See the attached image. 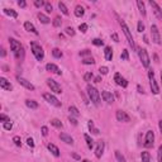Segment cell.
Wrapping results in <instances>:
<instances>
[{
	"instance_id": "6da1fadb",
	"label": "cell",
	"mask_w": 162,
	"mask_h": 162,
	"mask_svg": "<svg viewBox=\"0 0 162 162\" xmlns=\"http://www.w3.org/2000/svg\"><path fill=\"white\" fill-rule=\"evenodd\" d=\"M9 43H10V48L14 53L15 58L19 61H23V58H24V48H23V46L20 44V42L14 39V38H10Z\"/></svg>"
},
{
	"instance_id": "7a4b0ae2",
	"label": "cell",
	"mask_w": 162,
	"mask_h": 162,
	"mask_svg": "<svg viewBox=\"0 0 162 162\" xmlns=\"http://www.w3.org/2000/svg\"><path fill=\"white\" fill-rule=\"evenodd\" d=\"M119 24H120L122 27V29H123V32H124L125 34V37H127V41H128V43L129 46L132 47V51H134L137 47H136V43H134V39H133V37H132V33H130V30L128 28V25L125 24V22L124 20H122V19H119Z\"/></svg>"
},
{
	"instance_id": "3957f363",
	"label": "cell",
	"mask_w": 162,
	"mask_h": 162,
	"mask_svg": "<svg viewBox=\"0 0 162 162\" xmlns=\"http://www.w3.org/2000/svg\"><path fill=\"white\" fill-rule=\"evenodd\" d=\"M30 47H32V53L34 55V57H36L37 61H42V60L44 58L43 48H42L41 46L37 43V42H32V43H30Z\"/></svg>"
},
{
	"instance_id": "277c9868",
	"label": "cell",
	"mask_w": 162,
	"mask_h": 162,
	"mask_svg": "<svg viewBox=\"0 0 162 162\" xmlns=\"http://www.w3.org/2000/svg\"><path fill=\"white\" fill-rule=\"evenodd\" d=\"M86 90H87L89 98H90L91 101L94 103L95 105H99V104H100V94H99V91L96 90L94 86H91V85H87Z\"/></svg>"
},
{
	"instance_id": "5b68a950",
	"label": "cell",
	"mask_w": 162,
	"mask_h": 162,
	"mask_svg": "<svg viewBox=\"0 0 162 162\" xmlns=\"http://www.w3.org/2000/svg\"><path fill=\"white\" fill-rule=\"evenodd\" d=\"M138 56H139V60H141L142 65H143V67L147 68L149 66V63H151V58H149V56H148L147 49H146V48H139V49H138Z\"/></svg>"
},
{
	"instance_id": "8992f818",
	"label": "cell",
	"mask_w": 162,
	"mask_h": 162,
	"mask_svg": "<svg viewBox=\"0 0 162 162\" xmlns=\"http://www.w3.org/2000/svg\"><path fill=\"white\" fill-rule=\"evenodd\" d=\"M148 77H149V86H151L152 92L153 94H158L160 87H158V85H157V81L155 80V72H153V70L148 71Z\"/></svg>"
},
{
	"instance_id": "52a82bcc",
	"label": "cell",
	"mask_w": 162,
	"mask_h": 162,
	"mask_svg": "<svg viewBox=\"0 0 162 162\" xmlns=\"http://www.w3.org/2000/svg\"><path fill=\"white\" fill-rule=\"evenodd\" d=\"M43 98H44V100L47 103H49L51 105H53V106H57V108H60L62 104H61V101L58 99L56 98L55 95H52V94H49V92H44L43 94Z\"/></svg>"
},
{
	"instance_id": "ba28073f",
	"label": "cell",
	"mask_w": 162,
	"mask_h": 162,
	"mask_svg": "<svg viewBox=\"0 0 162 162\" xmlns=\"http://www.w3.org/2000/svg\"><path fill=\"white\" fill-rule=\"evenodd\" d=\"M153 142H155V133H153V130H147L143 146L146 148H151L153 146Z\"/></svg>"
},
{
	"instance_id": "9c48e42d",
	"label": "cell",
	"mask_w": 162,
	"mask_h": 162,
	"mask_svg": "<svg viewBox=\"0 0 162 162\" xmlns=\"http://www.w3.org/2000/svg\"><path fill=\"white\" fill-rule=\"evenodd\" d=\"M151 34H152V41L156 44H161V36H160V30L157 28V25H151Z\"/></svg>"
},
{
	"instance_id": "30bf717a",
	"label": "cell",
	"mask_w": 162,
	"mask_h": 162,
	"mask_svg": "<svg viewBox=\"0 0 162 162\" xmlns=\"http://www.w3.org/2000/svg\"><path fill=\"white\" fill-rule=\"evenodd\" d=\"M47 85H48V87L51 89V91H53L55 94H61V92H62V89H61V86L56 82L55 80L48 79L47 80Z\"/></svg>"
},
{
	"instance_id": "8fae6325",
	"label": "cell",
	"mask_w": 162,
	"mask_h": 162,
	"mask_svg": "<svg viewBox=\"0 0 162 162\" xmlns=\"http://www.w3.org/2000/svg\"><path fill=\"white\" fill-rule=\"evenodd\" d=\"M149 5L152 6V10H153V13H155V15L157 17V19L162 20V10H161L158 4H157L156 1H153V0H149Z\"/></svg>"
},
{
	"instance_id": "7c38bea8",
	"label": "cell",
	"mask_w": 162,
	"mask_h": 162,
	"mask_svg": "<svg viewBox=\"0 0 162 162\" xmlns=\"http://www.w3.org/2000/svg\"><path fill=\"white\" fill-rule=\"evenodd\" d=\"M115 117H117V120L118 122H123V123H128L130 120L129 115L125 113L124 110H117V113H115Z\"/></svg>"
},
{
	"instance_id": "4fadbf2b",
	"label": "cell",
	"mask_w": 162,
	"mask_h": 162,
	"mask_svg": "<svg viewBox=\"0 0 162 162\" xmlns=\"http://www.w3.org/2000/svg\"><path fill=\"white\" fill-rule=\"evenodd\" d=\"M17 80H18V82H19V84L23 85V86H24L25 89H28V90H32V91H33L34 89H36V87H34V85H33V84H30L28 80L23 79V77H20V76H18Z\"/></svg>"
},
{
	"instance_id": "5bb4252c",
	"label": "cell",
	"mask_w": 162,
	"mask_h": 162,
	"mask_svg": "<svg viewBox=\"0 0 162 162\" xmlns=\"http://www.w3.org/2000/svg\"><path fill=\"white\" fill-rule=\"evenodd\" d=\"M0 87H1L3 90H6V91L13 90V85H11L5 77H0Z\"/></svg>"
},
{
	"instance_id": "9a60e30c",
	"label": "cell",
	"mask_w": 162,
	"mask_h": 162,
	"mask_svg": "<svg viewBox=\"0 0 162 162\" xmlns=\"http://www.w3.org/2000/svg\"><path fill=\"white\" fill-rule=\"evenodd\" d=\"M114 80H115V82H117L119 86H122V87H127V86H128V81H127L124 77H122L120 74H115L114 75Z\"/></svg>"
},
{
	"instance_id": "2e32d148",
	"label": "cell",
	"mask_w": 162,
	"mask_h": 162,
	"mask_svg": "<svg viewBox=\"0 0 162 162\" xmlns=\"http://www.w3.org/2000/svg\"><path fill=\"white\" fill-rule=\"evenodd\" d=\"M104 153V142L103 141H99L98 143H96V148H95V156L100 158V157L103 156Z\"/></svg>"
},
{
	"instance_id": "e0dca14e",
	"label": "cell",
	"mask_w": 162,
	"mask_h": 162,
	"mask_svg": "<svg viewBox=\"0 0 162 162\" xmlns=\"http://www.w3.org/2000/svg\"><path fill=\"white\" fill-rule=\"evenodd\" d=\"M101 98L104 99V101H106L108 104H111L114 101V96H113V94L111 92H109V91H106V90H104L103 92H101Z\"/></svg>"
},
{
	"instance_id": "ac0fdd59",
	"label": "cell",
	"mask_w": 162,
	"mask_h": 162,
	"mask_svg": "<svg viewBox=\"0 0 162 162\" xmlns=\"http://www.w3.org/2000/svg\"><path fill=\"white\" fill-rule=\"evenodd\" d=\"M60 138H61V141L65 142V143H67V144H74V139H72V137L71 136H68L67 133H60Z\"/></svg>"
},
{
	"instance_id": "d6986e66",
	"label": "cell",
	"mask_w": 162,
	"mask_h": 162,
	"mask_svg": "<svg viewBox=\"0 0 162 162\" xmlns=\"http://www.w3.org/2000/svg\"><path fill=\"white\" fill-rule=\"evenodd\" d=\"M24 29L28 30V32H30V33H33V34H36V36H38V34H39V33H38V30L36 29V27H34L30 22H25L24 23Z\"/></svg>"
},
{
	"instance_id": "ffe728a7",
	"label": "cell",
	"mask_w": 162,
	"mask_h": 162,
	"mask_svg": "<svg viewBox=\"0 0 162 162\" xmlns=\"http://www.w3.org/2000/svg\"><path fill=\"white\" fill-rule=\"evenodd\" d=\"M46 70H47V71H49V72H53V74L61 75V71H60V68L57 67L55 63H47V65H46Z\"/></svg>"
},
{
	"instance_id": "44dd1931",
	"label": "cell",
	"mask_w": 162,
	"mask_h": 162,
	"mask_svg": "<svg viewBox=\"0 0 162 162\" xmlns=\"http://www.w3.org/2000/svg\"><path fill=\"white\" fill-rule=\"evenodd\" d=\"M104 56H105L106 61H111L113 60V49L110 47H105V49H104Z\"/></svg>"
},
{
	"instance_id": "7402d4cb",
	"label": "cell",
	"mask_w": 162,
	"mask_h": 162,
	"mask_svg": "<svg viewBox=\"0 0 162 162\" xmlns=\"http://www.w3.org/2000/svg\"><path fill=\"white\" fill-rule=\"evenodd\" d=\"M47 148L51 151V153L53 156H56V157H58L60 156V149L56 147L55 144H52V143H48V146H47Z\"/></svg>"
},
{
	"instance_id": "603a6c76",
	"label": "cell",
	"mask_w": 162,
	"mask_h": 162,
	"mask_svg": "<svg viewBox=\"0 0 162 162\" xmlns=\"http://www.w3.org/2000/svg\"><path fill=\"white\" fill-rule=\"evenodd\" d=\"M137 6H138V9H139V13L143 15H146V6H144V3L142 1V0H137Z\"/></svg>"
},
{
	"instance_id": "cb8c5ba5",
	"label": "cell",
	"mask_w": 162,
	"mask_h": 162,
	"mask_svg": "<svg viewBox=\"0 0 162 162\" xmlns=\"http://www.w3.org/2000/svg\"><path fill=\"white\" fill-rule=\"evenodd\" d=\"M85 14V9H84V8L82 6H81V5H76L75 6V15H76V17H82V15Z\"/></svg>"
},
{
	"instance_id": "d4e9b609",
	"label": "cell",
	"mask_w": 162,
	"mask_h": 162,
	"mask_svg": "<svg viewBox=\"0 0 162 162\" xmlns=\"http://www.w3.org/2000/svg\"><path fill=\"white\" fill-rule=\"evenodd\" d=\"M38 19H39L41 23H43V24H48V23L51 22V19H49L47 15H44L43 13H39V14H38Z\"/></svg>"
},
{
	"instance_id": "484cf974",
	"label": "cell",
	"mask_w": 162,
	"mask_h": 162,
	"mask_svg": "<svg viewBox=\"0 0 162 162\" xmlns=\"http://www.w3.org/2000/svg\"><path fill=\"white\" fill-rule=\"evenodd\" d=\"M25 105L28 106V108H30V109H37V108H38V103L34 101V100L28 99V100H25Z\"/></svg>"
},
{
	"instance_id": "4316f807",
	"label": "cell",
	"mask_w": 162,
	"mask_h": 162,
	"mask_svg": "<svg viewBox=\"0 0 162 162\" xmlns=\"http://www.w3.org/2000/svg\"><path fill=\"white\" fill-rule=\"evenodd\" d=\"M85 141H86V144H87V148L89 149H92V147H94V141L91 139V137L89 136V134H85L84 136Z\"/></svg>"
},
{
	"instance_id": "83f0119b",
	"label": "cell",
	"mask_w": 162,
	"mask_h": 162,
	"mask_svg": "<svg viewBox=\"0 0 162 162\" xmlns=\"http://www.w3.org/2000/svg\"><path fill=\"white\" fill-rule=\"evenodd\" d=\"M141 157H142V162H152L149 152H146V151H144V152H142Z\"/></svg>"
},
{
	"instance_id": "f1b7e54d",
	"label": "cell",
	"mask_w": 162,
	"mask_h": 162,
	"mask_svg": "<svg viewBox=\"0 0 162 162\" xmlns=\"http://www.w3.org/2000/svg\"><path fill=\"white\" fill-rule=\"evenodd\" d=\"M4 14L9 15V17H11V18H17L18 17V13L15 10H13V9H4Z\"/></svg>"
},
{
	"instance_id": "f546056e",
	"label": "cell",
	"mask_w": 162,
	"mask_h": 162,
	"mask_svg": "<svg viewBox=\"0 0 162 162\" xmlns=\"http://www.w3.org/2000/svg\"><path fill=\"white\" fill-rule=\"evenodd\" d=\"M87 125H89V129L91 130V133H94V134H99V129L94 127V122H92V120H89Z\"/></svg>"
},
{
	"instance_id": "4dcf8cb0",
	"label": "cell",
	"mask_w": 162,
	"mask_h": 162,
	"mask_svg": "<svg viewBox=\"0 0 162 162\" xmlns=\"http://www.w3.org/2000/svg\"><path fill=\"white\" fill-rule=\"evenodd\" d=\"M51 124L53 125V127H56V128H62V123H61V120H60V119H57V118H55V119H52V120H51Z\"/></svg>"
},
{
	"instance_id": "1f68e13d",
	"label": "cell",
	"mask_w": 162,
	"mask_h": 162,
	"mask_svg": "<svg viewBox=\"0 0 162 162\" xmlns=\"http://www.w3.org/2000/svg\"><path fill=\"white\" fill-rule=\"evenodd\" d=\"M115 158H117L118 162H127L125 161V157L122 155L120 151H115Z\"/></svg>"
},
{
	"instance_id": "d6a6232c",
	"label": "cell",
	"mask_w": 162,
	"mask_h": 162,
	"mask_svg": "<svg viewBox=\"0 0 162 162\" xmlns=\"http://www.w3.org/2000/svg\"><path fill=\"white\" fill-rule=\"evenodd\" d=\"M58 8H60V10L62 11V14H65V15H68V9L66 8V5L62 3V1H60L58 3Z\"/></svg>"
},
{
	"instance_id": "836d02e7",
	"label": "cell",
	"mask_w": 162,
	"mask_h": 162,
	"mask_svg": "<svg viewBox=\"0 0 162 162\" xmlns=\"http://www.w3.org/2000/svg\"><path fill=\"white\" fill-rule=\"evenodd\" d=\"M52 55H53V57H56V58H61V57H62V52H61V49H58V48H53Z\"/></svg>"
},
{
	"instance_id": "e575fe53",
	"label": "cell",
	"mask_w": 162,
	"mask_h": 162,
	"mask_svg": "<svg viewBox=\"0 0 162 162\" xmlns=\"http://www.w3.org/2000/svg\"><path fill=\"white\" fill-rule=\"evenodd\" d=\"M68 111H70L71 115H74V117H79V115H80V111L76 109L75 106H70V108H68Z\"/></svg>"
},
{
	"instance_id": "d590c367",
	"label": "cell",
	"mask_w": 162,
	"mask_h": 162,
	"mask_svg": "<svg viewBox=\"0 0 162 162\" xmlns=\"http://www.w3.org/2000/svg\"><path fill=\"white\" fill-rule=\"evenodd\" d=\"M82 63L84 65H94L95 63V60L92 58V57H87V58H84Z\"/></svg>"
},
{
	"instance_id": "8d00e7d4",
	"label": "cell",
	"mask_w": 162,
	"mask_h": 162,
	"mask_svg": "<svg viewBox=\"0 0 162 162\" xmlns=\"http://www.w3.org/2000/svg\"><path fill=\"white\" fill-rule=\"evenodd\" d=\"M61 24H62V20H61L60 17H56L55 19H53V27H61Z\"/></svg>"
},
{
	"instance_id": "74e56055",
	"label": "cell",
	"mask_w": 162,
	"mask_h": 162,
	"mask_svg": "<svg viewBox=\"0 0 162 162\" xmlns=\"http://www.w3.org/2000/svg\"><path fill=\"white\" fill-rule=\"evenodd\" d=\"M120 58H122L123 61H128V60H129V55H128V51H127V49H124V51L122 52Z\"/></svg>"
},
{
	"instance_id": "f35d334b",
	"label": "cell",
	"mask_w": 162,
	"mask_h": 162,
	"mask_svg": "<svg viewBox=\"0 0 162 162\" xmlns=\"http://www.w3.org/2000/svg\"><path fill=\"white\" fill-rule=\"evenodd\" d=\"M94 79V75H92V72H86V74L84 75V80L85 81H91Z\"/></svg>"
},
{
	"instance_id": "ab89813d",
	"label": "cell",
	"mask_w": 162,
	"mask_h": 162,
	"mask_svg": "<svg viewBox=\"0 0 162 162\" xmlns=\"http://www.w3.org/2000/svg\"><path fill=\"white\" fill-rule=\"evenodd\" d=\"M99 72L100 75H108V72H109V68H108L106 66H101L99 68Z\"/></svg>"
},
{
	"instance_id": "60d3db41",
	"label": "cell",
	"mask_w": 162,
	"mask_h": 162,
	"mask_svg": "<svg viewBox=\"0 0 162 162\" xmlns=\"http://www.w3.org/2000/svg\"><path fill=\"white\" fill-rule=\"evenodd\" d=\"M137 30H138V32H139V33H142V32H143V30H144V24H143V23H142V20H139V22H138V24H137Z\"/></svg>"
},
{
	"instance_id": "b9f144b4",
	"label": "cell",
	"mask_w": 162,
	"mask_h": 162,
	"mask_svg": "<svg viewBox=\"0 0 162 162\" xmlns=\"http://www.w3.org/2000/svg\"><path fill=\"white\" fill-rule=\"evenodd\" d=\"M66 34H68V36H75V29L72 28V27H67L66 28Z\"/></svg>"
},
{
	"instance_id": "7bdbcfd3",
	"label": "cell",
	"mask_w": 162,
	"mask_h": 162,
	"mask_svg": "<svg viewBox=\"0 0 162 162\" xmlns=\"http://www.w3.org/2000/svg\"><path fill=\"white\" fill-rule=\"evenodd\" d=\"M3 127H4V129L10 130L11 128H13V124H11L10 122H5V123H3Z\"/></svg>"
},
{
	"instance_id": "ee69618b",
	"label": "cell",
	"mask_w": 162,
	"mask_h": 162,
	"mask_svg": "<svg viewBox=\"0 0 162 162\" xmlns=\"http://www.w3.org/2000/svg\"><path fill=\"white\" fill-rule=\"evenodd\" d=\"M43 5H46V3L43 0H36V1H34V6H37V8H41Z\"/></svg>"
},
{
	"instance_id": "f6af8a7d",
	"label": "cell",
	"mask_w": 162,
	"mask_h": 162,
	"mask_svg": "<svg viewBox=\"0 0 162 162\" xmlns=\"http://www.w3.org/2000/svg\"><path fill=\"white\" fill-rule=\"evenodd\" d=\"M13 142H14V143H15V146H20V144H22L20 137H18V136H15V137H13Z\"/></svg>"
},
{
	"instance_id": "bcb514c9",
	"label": "cell",
	"mask_w": 162,
	"mask_h": 162,
	"mask_svg": "<svg viewBox=\"0 0 162 162\" xmlns=\"http://www.w3.org/2000/svg\"><path fill=\"white\" fill-rule=\"evenodd\" d=\"M44 9H46V11H47V13H51V11L53 10V6H52L49 3H46V5H44Z\"/></svg>"
},
{
	"instance_id": "7dc6e473",
	"label": "cell",
	"mask_w": 162,
	"mask_h": 162,
	"mask_svg": "<svg viewBox=\"0 0 162 162\" xmlns=\"http://www.w3.org/2000/svg\"><path fill=\"white\" fill-rule=\"evenodd\" d=\"M79 29H80L82 33H86V30H87V24H85V23H82V24H80Z\"/></svg>"
},
{
	"instance_id": "c3c4849f",
	"label": "cell",
	"mask_w": 162,
	"mask_h": 162,
	"mask_svg": "<svg viewBox=\"0 0 162 162\" xmlns=\"http://www.w3.org/2000/svg\"><path fill=\"white\" fill-rule=\"evenodd\" d=\"M92 43H94L95 46H103V44H104V42H103L101 39H100V38H95V39L92 41Z\"/></svg>"
},
{
	"instance_id": "681fc988",
	"label": "cell",
	"mask_w": 162,
	"mask_h": 162,
	"mask_svg": "<svg viewBox=\"0 0 162 162\" xmlns=\"http://www.w3.org/2000/svg\"><path fill=\"white\" fill-rule=\"evenodd\" d=\"M90 55H91V52L89 51V49H84V51L80 52V56H82V57H85V56H90Z\"/></svg>"
},
{
	"instance_id": "f907efd6",
	"label": "cell",
	"mask_w": 162,
	"mask_h": 162,
	"mask_svg": "<svg viewBox=\"0 0 162 162\" xmlns=\"http://www.w3.org/2000/svg\"><path fill=\"white\" fill-rule=\"evenodd\" d=\"M0 122L5 123V122H10V120H9V118H8L5 114H1V115H0Z\"/></svg>"
},
{
	"instance_id": "816d5d0a",
	"label": "cell",
	"mask_w": 162,
	"mask_h": 162,
	"mask_svg": "<svg viewBox=\"0 0 162 162\" xmlns=\"http://www.w3.org/2000/svg\"><path fill=\"white\" fill-rule=\"evenodd\" d=\"M41 130H42V134H43V136L46 137V136H48V128H47V127H42V128H41Z\"/></svg>"
},
{
	"instance_id": "f5cc1de1",
	"label": "cell",
	"mask_w": 162,
	"mask_h": 162,
	"mask_svg": "<svg viewBox=\"0 0 162 162\" xmlns=\"http://www.w3.org/2000/svg\"><path fill=\"white\" fill-rule=\"evenodd\" d=\"M157 157H158V162H162V144L158 148V155H157Z\"/></svg>"
},
{
	"instance_id": "db71d44e",
	"label": "cell",
	"mask_w": 162,
	"mask_h": 162,
	"mask_svg": "<svg viewBox=\"0 0 162 162\" xmlns=\"http://www.w3.org/2000/svg\"><path fill=\"white\" fill-rule=\"evenodd\" d=\"M27 144H28L29 147H34V141L32 138H28V139H27Z\"/></svg>"
},
{
	"instance_id": "11a10c76",
	"label": "cell",
	"mask_w": 162,
	"mask_h": 162,
	"mask_svg": "<svg viewBox=\"0 0 162 162\" xmlns=\"http://www.w3.org/2000/svg\"><path fill=\"white\" fill-rule=\"evenodd\" d=\"M18 5L20 6V8H25V6H27V3L24 1V0H19V1H18Z\"/></svg>"
},
{
	"instance_id": "9f6ffc18",
	"label": "cell",
	"mask_w": 162,
	"mask_h": 162,
	"mask_svg": "<svg viewBox=\"0 0 162 162\" xmlns=\"http://www.w3.org/2000/svg\"><path fill=\"white\" fill-rule=\"evenodd\" d=\"M111 39H113L114 42H119V37H118V34H117V33H113V34H111Z\"/></svg>"
},
{
	"instance_id": "6f0895ef",
	"label": "cell",
	"mask_w": 162,
	"mask_h": 162,
	"mask_svg": "<svg viewBox=\"0 0 162 162\" xmlns=\"http://www.w3.org/2000/svg\"><path fill=\"white\" fill-rule=\"evenodd\" d=\"M70 123H72L74 125H77V120H76L75 118H71V117H70Z\"/></svg>"
},
{
	"instance_id": "680465c9",
	"label": "cell",
	"mask_w": 162,
	"mask_h": 162,
	"mask_svg": "<svg viewBox=\"0 0 162 162\" xmlns=\"http://www.w3.org/2000/svg\"><path fill=\"white\" fill-rule=\"evenodd\" d=\"M0 51H1V52H0V56H1V57H5V55H6L5 49H4V48H1V49H0Z\"/></svg>"
},
{
	"instance_id": "91938a15",
	"label": "cell",
	"mask_w": 162,
	"mask_h": 162,
	"mask_svg": "<svg viewBox=\"0 0 162 162\" xmlns=\"http://www.w3.org/2000/svg\"><path fill=\"white\" fill-rule=\"evenodd\" d=\"M94 80H95V82H100V81H101V77H100V76H98V77H95Z\"/></svg>"
},
{
	"instance_id": "94428289",
	"label": "cell",
	"mask_w": 162,
	"mask_h": 162,
	"mask_svg": "<svg viewBox=\"0 0 162 162\" xmlns=\"http://www.w3.org/2000/svg\"><path fill=\"white\" fill-rule=\"evenodd\" d=\"M137 89H138V92H142V94L144 92V91H143V89H142V87L139 86V85H138V87H137Z\"/></svg>"
},
{
	"instance_id": "6125c7cd",
	"label": "cell",
	"mask_w": 162,
	"mask_h": 162,
	"mask_svg": "<svg viewBox=\"0 0 162 162\" xmlns=\"http://www.w3.org/2000/svg\"><path fill=\"white\" fill-rule=\"evenodd\" d=\"M158 127H160V130H161V133H162V120L158 122Z\"/></svg>"
},
{
	"instance_id": "be15d7a7",
	"label": "cell",
	"mask_w": 162,
	"mask_h": 162,
	"mask_svg": "<svg viewBox=\"0 0 162 162\" xmlns=\"http://www.w3.org/2000/svg\"><path fill=\"white\" fill-rule=\"evenodd\" d=\"M143 41L146 42V43H149V41H148V38H147V36H144V37H143Z\"/></svg>"
},
{
	"instance_id": "e7e4bbea",
	"label": "cell",
	"mask_w": 162,
	"mask_h": 162,
	"mask_svg": "<svg viewBox=\"0 0 162 162\" xmlns=\"http://www.w3.org/2000/svg\"><path fill=\"white\" fill-rule=\"evenodd\" d=\"M74 158H76V160H79V158H80V157H79L77 155H76V153H74Z\"/></svg>"
},
{
	"instance_id": "03108f58",
	"label": "cell",
	"mask_w": 162,
	"mask_h": 162,
	"mask_svg": "<svg viewBox=\"0 0 162 162\" xmlns=\"http://www.w3.org/2000/svg\"><path fill=\"white\" fill-rule=\"evenodd\" d=\"M81 162H91V161H89V160H84V161H81Z\"/></svg>"
},
{
	"instance_id": "003e7915",
	"label": "cell",
	"mask_w": 162,
	"mask_h": 162,
	"mask_svg": "<svg viewBox=\"0 0 162 162\" xmlns=\"http://www.w3.org/2000/svg\"><path fill=\"white\" fill-rule=\"evenodd\" d=\"M161 85H162V71H161Z\"/></svg>"
}]
</instances>
